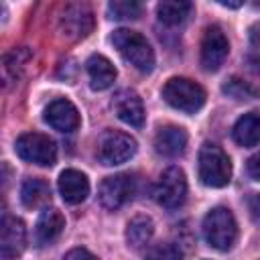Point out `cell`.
<instances>
[{
	"label": "cell",
	"mask_w": 260,
	"mask_h": 260,
	"mask_svg": "<svg viewBox=\"0 0 260 260\" xmlns=\"http://www.w3.org/2000/svg\"><path fill=\"white\" fill-rule=\"evenodd\" d=\"M110 41L118 49V53L138 71L150 73L154 69V51L144 35L130 28H118L114 30Z\"/></svg>",
	"instance_id": "6da1fadb"
},
{
	"label": "cell",
	"mask_w": 260,
	"mask_h": 260,
	"mask_svg": "<svg viewBox=\"0 0 260 260\" xmlns=\"http://www.w3.org/2000/svg\"><path fill=\"white\" fill-rule=\"evenodd\" d=\"M203 238L211 248L219 252L230 250L238 238V223L234 213L228 207H213L207 211L203 217Z\"/></svg>",
	"instance_id": "7a4b0ae2"
},
{
	"label": "cell",
	"mask_w": 260,
	"mask_h": 260,
	"mask_svg": "<svg viewBox=\"0 0 260 260\" xmlns=\"http://www.w3.org/2000/svg\"><path fill=\"white\" fill-rule=\"evenodd\" d=\"M199 179L207 187H225L232 179V162L228 154L211 142H205L199 150Z\"/></svg>",
	"instance_id": "3957f363"
},
{
	"label": "cell",
	"mask_w": 260,
	"mask_h": 260,
	"mask_svg": "<svg viewBox=\"0 0 260 260\" xmlns=\"http://www.w3.org/2000/svg\"><path fill=\"white\" fill-rule=\"evenodd\" d=\"M162 98L175 110L195 114L205 104V89L187 77H171L162 87Z\"/></svg>",
	"instance_id": "277c9868"
},
{
	"label": "cell",
	"mask_w": 260,
	"mask_h": 260,
	"mask_svg": "<svg viewBox=\"0 0 260 260\" xmlns=\"http://www.w3.org/2000/svg\"><path fill=\"white\" fill-rule=\"evenodd\" d=\"M14 150H16V154L22 160L39 165V167H51L57 160V146H55V142L49 136L41 134V132L20 134L16 138Z\"/></svg>",
	"instance_id": "5b68a950"
},
{
	"label": "cell",
	"mask_w": 260,
	"mask_h": 260,
	"mask_svg": "<svg viewBox=\"0 0 260 260\" xmlns=\"http://www.w3.org/2000/svg\"><path fill=\"white\" fill-rule=\"evenodd\" d=\"M136 140L130 134L120 130H108L102 134L98 142V156L104 165L114 167L130 160L136 154Z\"/></svg>",
	"instance_id": "8992f818"
},
{
	"label": "cell",
	"mask_w": 260,
	"mask_h": 260,
	"mask_svg": "<svg viewBox=\"0 0 260 260\" xmlns=\"http://www.w3.org/2000/svg\"><path fill=\"white\" fill-rule=\"evenodd\" d=\"M187 197V179L185 173L179 167H169L162 171L158 177L156 189H154V199L158 205L165 209H177L185 203Z\"/></svg>",
	"instance_id": "52a82bcc"
},
{
	"label": "cell",
	"mask_w": 260,
	"mask_h": 260,
	"mask_svg": "<svg viewBox=\"0 0 260 260\" xmlns=\"http://www.w3.org/2000/svg\"><path fill=\"white\" fill-rule=\"evenodd\" d=\"M136 191V183L132 179V175L128 173H118V175H112V177H106L100 185V203L110 209V211H116L120 209L124 203H128L132 199Z\"/></svg>",
	"instance_id": "ba28073f"
},
{
	"label": "cell",
	"mask_w": 260,
	"mask_h": 260,
	"mask_svg": "<svg viewBox=\"0 0 260 260\" xmlns=\"http://www.w3.org/2000/svg\"><path fill=\"white\" fill-rule=\"evenodd\" d=\"M230 53V43L225 32L217 26L211 24L205 28L203 32V41H201V65L205 71H217L225 57Z\"/></svg>",
	"instance_id": "9c48e42d"
},
{
	"label": "cell",
	"mask_w": 260,
	"mask_h": 260,
	"mask_svg": "<svg viewBox=\"0 0 260 260\" xmlns=\"http://www.w3.org/2000/svg\"><path fill=\"white\" fill-rule=\"evenodd\" d=\"M59 26L67 39H85L93 28V14L85 4H69L61 12Z\"/></svg>",
	"instance_id": "30bf717a"
},
{
	"label": "cell",
	"mask_w": 260,
	"mask_h": 260,
	"mask_svg": "<svg viewBox=\"0 0 260 260\" xmlns=\"http://www.w3.org/2000/svg\"><path fill=\"white\" fill-rule=\"evenodd\" d=\"M45 122L51 126V128H55L57 132H73V130H77V126H79V112H77V108L69 102V100H65V98H57V100H53L47 108H45Z\"/></svg>",
	"instance_id": "8fae6325"
},
{
	"label": "cell",
	"mask_w": 260,
	"mask_h": 260,
	"mask_svg": "<svg viewBox=\"0 0 260 260\" xmlns=\"http://www.w3.org/2000/svg\"><path fill=\"white\" fill-rule=\"evenodd\" d=\"M26 244V230L24 223L18 217L6 215L2 219V236H0V248H2V260H16Z\"/></svg>",
	"instance_id": "7c38bea8"
},
{
	"label": "cell",
	"mask_w": 260,
	"mask_h": 260,
	"mask_svg": "<svg viewBox=\"0 0 260 260\" xmlns=\"http://www.w3.org/2000/svg\"><path fill=\"white\" fill-rule=\"evenodd\" d=\"M114 110L124 124L134 126V128L144 126V106L136 91H132V89L118 91L114 98Z\"/></svg>",
	"instance_id": "4fadbf2b"
},
{
	"label": "cell",
	"mask_w": 260,
	"mask_h": 260,
	"mask_svg": "<svg viewBox=\"0 0 260 260\" xmlns=\"http://www.w3.org/2000/svg\"><path fill=\"white\" fill-rule=\"evenodd\" d=\"M59 193L63 197L65 203L69 205H77L81 201H85V197L89 195V181L81 171L75 169H65L59 175Z\"/></svg>",
	"instance_id": "5bb4252c"
},
{
	"label": "cell",
	"mask_w": 260,
	"mask_h": 260,
	"mask_svg": "<svg viewBox=\"0 0 260 260\" xmlns=\"http://www.w3.org/2000/svg\"><path fill=\"white\" fill-rule=\"evenodd\" d=\"M154 148L158 154L175 158L183 154L187 148V132L181 126H173V124L162 126L154 136Z\"/></svg>",
	"instance_id": "9a60e30c"
},
{
	"label": "cell",
	"mask_w": 260,
	"mask_h": 260,
	"mask_svg": "<svg viewBox=\"0 0 260 260\" xmlns=\"http://www.w3.org/2000/svg\"><path fill=\"white\" fill-rule=\"evenodd\" d=\"M65 228V217L59 209H43V213L39 215L37 219V225H35V242L37 246H47L51 242H55L61 232Z\"/></svg>",
	"instance_id": "2e32d148"
},
{
	"label": "cell",
	"mask_w": 260,
	"mask_h": 260,
	"mask_svg": "<svg viewBox=\"0 0 260 260\" xmlns=\"http://www.w3.org/2000/svg\"><path fill=\"white\" fill-rule=\"evenodd\" d=\"M85 67H87V75H89V85L95 91L108 89L116 81V67L104 55H91L87 59Z\"/></svg>",
	"instance_id": "e0dca14e"
},
{
	"label": "cell",
	"mask_w": 260,
	"mask_h": 260,
	"mask_svg": "<svg viewBox=\"0 0 260 260\" xmlns=\"http://www.w3.org/2000/svg\"><path fill=\"white\" fill-rule=\"evenodd\" d=\"M232 136L240 146H256L260 144V110H252L238 118L232 128Z\"/></svg>",
	"instance_id": "ac0fdd59"
},
{
	"label": "cell",
	"mask_w": 260,
	"mask_h": 260,
	"mask_svg": "<svg viewBox=\"0 0 260 260\" xmlns=\"http://www.w3.org/2000/svg\"><path fill=\"white\" fill-rule=\"evenodd\" d=\"M152 234H154V223L148 215H136L126 225V242L134 250L144 248L152 240Z\"/></svg>",
	"instance_id": "d6986e66"
},
{
	"label": "cell",
	"mask_w": 260,
	"mask_h": 260,
	"mask_svg": "<svg viewBox=\"0 0 260 260\" xmlns=\"http://www.w3.org/2000/svg\"><path fill=\"white\" fill-rule=\"evenodd\" d=\"M51 197V189L43 179H26L20 187V201L26 209H37L41 205H45Z\"/></svg>",
	"instance_id": "ffe728a7"
},
{
	"label": "cell",
	"mask_w": 260,
	"mask_h": 260,
	"mask_svg": "<svg viewBox=\"0 0 260 260\" xmlns=\"http://www.w3.org/2000/svg\"><path fill=\"white\" fill-rule=\"evenodd\" d=\"M191 10H193V4L191 2H183V0H167V2H160L156 6L158 20L169 24V26L183 24L187 20V16L191 14Z\"/></svg>",
	"instance_id": "44dd1931"
},
{
	"label": "cell",
	"mask_w": 260,
	"mask_h": 260,
	"mask_svg": "<svg viewBox=\"0 0 260 260\" xmlns=\"http://www.w3.org/2000/svg\"><path fill=\"white\" fill-rule=\"evenodd\" d=\"M108 12L116 20H134L142 14V4L136 0H114L108 4Z\"/></svg>",
	"instance_id": "7402d4cb"
},
{
	"label": "cell",
	"mask_w": 260,
	"mask_h": 260,
	"mask_svg": "<svg viewBox=\"0 0 260 260\" xmlns=\"http://www.w3.org/2000/svg\"><path fill=\"white\" fill-rule=\"evenodd\" d=\"M221 91L228 93V95L234 98V100H254V98H258V89L252 87L248 81H244V79H240V77H230V79L223 83Z\"/></svg>",
	"instance_id": "603a6c76"
},
{
	"label": "cell",
	"mask_w": 260,
	"mask_h": 260,
	"mask_svg": "<svg viewBox=\"0 0 260 260\" xmlns=\"http://www.w3.org/2000/svg\"><path fill=\"white\" fill-rule=\"evenodd\" d=\"M144 260H183V252H181L175 244H169V242H165V244H154V246L146 252Z\"/></svg>",
	"instance_id": "cb8c5ba5"
},
{
	"label": "cell",
	"mask_w": 260,
	"mask_h": 260,
	"mask_svg": "<svg viewBox=\"0 0 260 260\" xmlns=\"http://www.w3.org/2000/svg\"><path fill=\"white\" fill-rule=\"evenodd\" d=\"M246 205H248L250 217L260 225V193H252V195H248Z\"/></svg>",
	"instance_id": "d4e9b609"
},
{
	"label": "cell",
	"mask_w": 260,
	"mask_h": 260,
	"mask_svg": "<svg viewBox=\"0 0 260 260\" xmlns=\"http://www.w3.org/2000/svg\"><path fill=\"white\" fill-rule=\"evenodd\" d=\"M63 260H100L98 256H93L89 250H85V248H73V250H69L65 256H63Z\"/></svg>",
	"instance_id": "484cf974"
},
{
	"label": "cell",
	"mask_w": 260,
	"mask_h": 260,
	"mask_svg": "<svg viewBox=\"0 0 260 260\" xmlns=\"http://www.w3.org/2000/svg\"><path fill=\"white\" fill-rule=\"evenodd\" d=\"M248 173H250L252 179L260 181V150L248 158Z\"/></svg>",
	"instance_id": "4316f807"
},
{
	"label": "cell",
	"mask_w": 260,
	"mask_h": 260,
	"mask_svg": "<svg viewBox=\"0 0 260 260\" xmlns=\"http://www.w3.org/2000/svg\"><path fill=\"white\" fill-rule=\"evenodd\" d=\"M221 6H228V8H238V6H242L240 2H219Z\"/></svg>",
	"instance_id": "83f0119b"
}]
</instances>
